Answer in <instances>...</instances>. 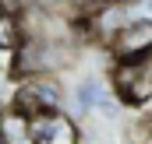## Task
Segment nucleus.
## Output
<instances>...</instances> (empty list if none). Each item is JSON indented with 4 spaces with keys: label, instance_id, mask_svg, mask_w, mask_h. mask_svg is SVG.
<instances>
[{
    "label": "nucleus",
    "instance_id": "1",
    "mask_svg": "<svg viewBox=\"0 0 152 144\" xmlns=\"http://www.w3.org/2000/svg\"><path fill=\"white\" fill-rule=\"evenodd\" d=\"M113 81V95L124 109H138L145 99H152V53L138 56V60H120L110 71Z\"/></svg>",
    "mask_w": 152,
    "mask_h": 144
},
{
    "label": "nucleus",
    "instance_id": "2",
    "mask_svg": "<svg viewBox=\"0 0 152 144\" xmlns=\"http://www.w3.org/2000/svg\"><path fill=\"white\" fill-rule=\"evenodd\" d=\"M32 144H81V123H75L64 109L57 112H32L28 116Z\"/></svg>",
    "mask_w": 152,
    "mask_h": 144
},
{
    "label": "nucleus",
    "instance_id": "3",
    "mask_svg": "<svg viewBox=\"0 0 152 144\" xmlns=\"http://www.w3.org/2000/svg\"><path fill=\"white\" fill-rule=\"evenodd\" d=\"M106 53H110L113 63L149 56L152 53V21H131L127 28H120V32L106 42Z\"/></svg>",
    "mask_w": 152,
    "mask_h": 144
},
{
    "label": "nucleus",
    "instance_id": "4",
    "mask_svg": "<svg viewBox=\"0 0 152 144\" xmlns=\"http://www.w3.org/2000/svg\"><path fill=\"white\" fill-rule=\"evenodd\" d=\"M103 91H106V88H103V77H99V74L78 77L75 88H71V95L64 99V112H67L75 123H85V120L92 116V109H96V102H99Z\"/></svg>",
    "mask_w": 152,
    "mask_h": 144
},
{
    "label": "nucleus",
    "instance_id": "5",
    "mask_svg": "<svg viewBox=\"0 0 152 144\" xmlns=\"http://www.w3.org/2000/svg\"><path fill=\"white\" fill-rule=\"evenodd\" d=\"M0 144H32V134H28V112L14 106L0 109Z\"/></svg>",
    "mask_w": 152,
    "mask_h": 144
},
{
    "label": "nucleus",
    "instance_id": "6",
    "mask_svg": "<svg viewBox=\"0 0 152 144\" xmlns=\"http://www.w3.org/2000/svg\"><path fill=\"white\" fill-rule=\"evenodd\" d=\"M21 21L18 14H0V53H14L21 46Z\"/></svg>",
    "mask_w": 152,
    "mask_h": 144
},
{
    "label": "nucleus",
    "instance_id": "7",
    "mask_svg": "<svg viewBox=\"0 0 152 144\" xmlns=\"http://www.w3.org/2000/svg\"><path fill=\"white\" fill-rule=\"evenodd\" d=\"M92 112H99L106 123H120V120L127 116V109L120 106V102H117L110 91H103V95H99V102H96V109H92Z\"/></svg>",
    "mask_w": 152,
    "mask_h": 144
},
{
    "label": "nucleus",
    "instance_id": "8",
    "mask_svg": "<svg viewBox=\"0 0 152 144\" xmlns=\"http://www.w3.org/2000/svg\"><path fill=\"white\" fill-rule=\"evenodd\" d=\"M138 116H142L145 123H152V99H145V102L138 106Z\"/></svg>",
    "mask_w": 152,
    "mask_h": 144
},
{
    "label": "nucleus",
    "instance_id": "9",
    "mask_svg": "<svg viewBox=\"0 0 152 144\" xmlns=\"http://www.w3.org/2000/svg\"><path fill=\"white\" fill-rule=\"evenodd\" d=\"M0 14H7V11H4V4H0Z\"/></svg>",
    "mask_w": 152,
    "mask_h": 144
}]
</instances>
